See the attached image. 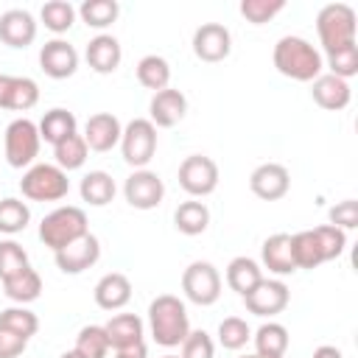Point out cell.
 <instances>
[{"label":"cell","instance_id":"obj_1","mask_svg":"<svg viewBox=\"0 0 358 358\" xmlns=\"http://www.w3.org/2000/svg\"><path fill=\"white\" fill-rule=\"evenodd\" d=\"M271 62H274L277 73L291 81H313L324 70L322 53L305 36H294V34L277 39V45L271 50Z\"/></svg>","mask_w":358,"mask_h":358},{"label":"cell","instance_id":"obj_2","mask_svg":"<svg viewBox=\"0 0 358 358\" xmlns=\"http://www.w3.org/2000/svg\"><path fill=\"white\" fill-rule=\"evenodd\" d=\"M148 330L151 338L159 347H179L185 341V336L190 333V319H187V308L179 296L173 294H159L157 299H151L148 305Z\"/></svg>","mask_w":358,"mask_h":358},{"label":"cell","instance_id":"obj_3","mask_svg":"<svg viewBox=\"0 0 358 358\" xmlns=\"http://www.w3.org/2000/svg\"><path fill=\"white\" fill-rule=\"evenodd\" d=\"M87 232H90L87 213L81 207H73V204H64V207L50 210L42 218V224H39V241L48 249H53V252L70 246L73 241H78Z\"/></svg>","mask_w":358,"mask_h":358},{"label":"cell","instance_id":"obj_4","mask_svg":"<svg viewBox=\"0 0 358 358\" xmlns=\"http://www.w3.org/2000/svg\"><path fill=\"white\" fill-rule=\"evenodd\" d=\"M316 34L324 56L355 42V11L347 3H327L316 14Z\"/></svg>","mask_w":358,"mask_h":358},{"label":"cell","instance_id":"obj_5","mask_svg":"<svg viewBox=\"0 0 358 358\" xmlns=\"http://www.w3.org/2000/svg\"><path fill=\"white\" fill-rule=\"evenodd\" d=\"M20 190L31 201H62L70 193V179L56 162H34L25 168Z\"/></svg>","mask_w":358,"mask_h":358},{"label":"cell","instance_id":"obj_6","mask_svg":"<svg viewBox=\"0 0 358 358\" xmlns=\"http://www.w3.org/2000/svg\"><path fill=\"white\" fill-rule=\"evenodd\" d=\"M39 129L34 120L28 117H17L6 126V134H3V154H6V162L11 168H31L36 154H39Z\"/></svg>","mask_w":358,"mask_h":358},{"label":"cell","instance_id":"obj_7","mask_svg":"<svg viewBox=\"0 0 358 358\" xmlns=\"http://www.w3.org/2000/svg\"><path fill=\"white\" fill-rule=\"evenodd\" d=\"M117 145H120L123 159L134 171H140L157 154V126L148 117H134V120H129L123 126V134H120V143Z\"/></svg>","mask_w":358,"mask_h":358},{"label":"cell","instance_id":"obj_8","mask_svg":"<svg viewBox=\"0 0 358 358\" xmlns=\"http://www.w3.org/2000/svg\"><path fill=\"white\" fill-rule=\"evenodd\" d=\"M182 291L193 305H215L221 296V274L213 263L207 260H193L182 271Z\"/></svg>","mask_w":358,"mask_h":358},{"label":"cell","instance_id":"obj_9","mask_svg":"<svg viewBox=\"0 0 358 358\" xmlns=\"http://www.w3.org/2000/svg\"><path fill=\"white\" fill-rule=\"evenodd\" d=\"M182 190L193 199H204L218 187V165L213 157L204 154H190L182 159L179 173H176Z\"/></svg>","mask_w":358,"mask_h":358},{"label":"cell","instance_id":"obj_10","mask_svg":"<svg viewBox=\"0 0 358 358\" xmlns=\"http://www.w3.org/2000/svg\"><path fill=\"white\" fill-rule=\"evenodd\" d=\"M123 196L134 210H154L165 199V182L159 179V173L140 168L123 182Z\"/></svg>","mask_w":358,"mask_h":358},{"label":"cell","instance_id":"obj_11","mask_svg":"<svg viewBox=\"0 0 358 358\" xmlns=\"http://www.w3.org/2000/svg\"><path fill=\"white\" fill-rule=\"evenodd\" d=\"M288 299H291V291H288V285L282 280H266L263 277L243 296V305H246L249 313H255L260 319H266V316L271 319V316H277V313H282L288 308Z\"/></svg>","mask_w":358,"mask_h":358},{"label":"cell","instance_id":"obj_12","mask_svg":"<svg viewBox=\"0 0 358 358\" xmlns=\"http://www.w3.org/2000/svg\"><path fill=\"white\" fill-rule=\"evenodd\" d=\"M193 53H196V59H201L207 64L224 62L232 53V34H229V28L221 25V22H201L193 31Z\"/></svg>","mask_w":358,"mask_h":358},{"label":"cell","instance_id":"obj_13","mask_svg":"<svg viewBox=\"0 0 358 358\" xmlns=\"http://www.w3.org/2000/svg\"><path fill=\"white\" fill-rule=\"evenodd\" d=\"M249 190L263 201H280L291 190V173L280 162H263L249 173Z\"/></svg>","mask_w":358,"mask_h":358},{"label":"cell","instance_id":"obj_14","mask_svg":"<svg viewBox=\"0 0 358 358\" xmlns=\"http://www.w3.org/2000/svg\"><path fill=\"white\" fill-rule=\"evenodd\" d=\"M53 257H56L59 271H64V274H81V271L92 268L101 260V241L92 232H87L78 241H73L70 246L53 252Z\"/></svg>","mask_w":358,"mask_h":358},{"label":"cell","instance_id":"obj_15","mask_svg":"<svg viewBox=\"0 0 358 358\" xmlns=\"http://www.w3.org/2000/svg\"><path fill=\"white\" fill-rule=\"evenodd\" d=\"M39 67L45 76L62 81V78H70L76 70H78V50L67 42V39H50L42 45L39 50Z\"/></svg>","mask_w":358,"mask_h":358},{"label":"cell","instance_id":"obj_16","mask_svg":"<svg viewBox=\"0 0 358 358\" xmlns=\"http://www.w3.org/2000/svg\"><path fill=\"white\" fill-rule=\"evenodd\" d=\"M36 103H39V87L34 78L0 73V109L28 112Z\"/></svg>","mask_w":358,"mask_h":358},{"label":"cell","instance_id":"obj_17","mask_svg":"<svg viewBox=\"0 0 358 358\" xmlns=\"http://www.w3.org/2000/svg\"><path fill=\"white\" fill-rule=\"evenodd\" d=\"M185 115H187V98H185L182 90L165 87V90H159V92L151 95L148 120H151L157 129H171V126H176Z\"/></svg>","mask_w":358,"mask_h":358},{"label":"cell","instance_id":"obj_18","mask_svg":"<svg viewBox=\"0 0 358 358\" xmlns=\"http://www.w3.org/2000/svg\"><path fill=\"white\" fill-rule=\"evenodd\" d=\"M120 134H123L120 120L112 112H98V115H90L87 117L81 137H84V143H87L90 151L106 154V151H112L120 143Z\"/></svg>","mask_w":358,"mask_h":358},{"label":"cell","instance_id":"obj_19","mask_svg":"<svg viewBox=\"0 0 358 358\" xmlns=\"http://www.w3.org/2000/svg\"><path fill=\"white\" fill-rule=\"evenodd\" d=\"M36 39V20L25 8H8L0 14V42L8 48H28Z\"/></svg>","mask_w":358,"mask_h":358},{"label":"cell","instance_id":"obj_20","mask_svg":"<svg viewBox=\"0 0 358 358\" xmlns=\"http://www.w3.org/2000/svg\"><path fill=\"white\" fill-rule=\"evenodd\" d=\"M84 59H87L90 70H95L101 76H109V73H115L120 67L123 48L112 34H98V36L90 39V45L84 50Z\"/></svg>","mask_w":358,"mask_h":358},{"label":"cell","instance_id":"obj_21","mask_svg":"<svg viewBox=\"0 0 358 358\" xmlns=\"http://www.w3.org/2000/svg\"><path fill=\"white\" fill-rule=\"evenodd\" d=\"M310 98L327 112H341L350 103L352 90H350V81L330 76V73H322L319 78L310 81Z\"/></svg>","mask_w":358,"mask_h":358},{"label":"cell","instance_id":"obj_22","mask_svg":"<svg viewBox=\"0 0 358 358\" xmlns=\"http://www.w3.org/2000/svg\"><path fill=\"white\" fill-rule=\"evenodd\" d=\"M260 260L263 266L277 274V277H288L296 271V263H294V255H291V235L288 232H277V235H268L260 246Z\"/></svg>","mask_w":358,"mask_h":358},{"label":"cell","instance_id":"obj_23","mask_svg":"<svg viewBox=\"0 0 358 358\" xmlns=\"http://www.w3.org/2000/svg\"><path fill=\"white\" fill-rule=\"evenodd\" d=\"M92 296H95V305H98L101 310H120V308H126L129 299H131V282H129L126 274L109 271V274H103V277L95 282Z\"/></svg>","mask_w":358,"mask_h":358},{"label":"cell","instance_id":"obj_24","mask_svg":"<svg viewBox=\"0 0 358 358\" xmlns=\"http://www.w3.org/2000/svg\"><path fill=\"white\" fill-rule=\"evenodd\" d=\"M106 338H109V347L112 350H126V347H137V344H145L143 336H145V324L137 313H115L106 324Z\"/></svg>","mask_w":358,"mask_h":358},{"label":"cell","instance_id":"obj_25","mask_svg":"<svg viewBox=\"0 0 358 358\" xmlns=\"http://www.w3.org/2000/svg\"><path fill=\"white\" fill-rule=\"evenodd\" d=\"M36 129H39V137H42L45 143L59 145L62 140L78 134V120H76V115H73L70 109L56 106V109H48V112L42 115V120H39Z\"/></svg>","mask_w":358,"mask_h":358},{"label":"cell","instance_id":"obj_26","mask_svg":"<svg viewBox=\"0 0 358 358\" xmlns=\"http://www.w3.org/2000/svg\"><path fill=\"white\" fill-rule=\"evenodd\" d=\"M252 338H255V352L257 355H268V358H285L288 344H291L288 330L280 322H263L255 330Z\"/></svg>","mask_w":358,"mask_h":358},{"label":"cell","instance_id":"obj_27","mask_svg":"<svg viewBox=\"0 0 358 358\" xmlns=\"http://www.w3.org/2000/svg\"><path fill=\"white\" fill-rule=\"evenodd\" d=\"M173 227L182 232V235H201L207 227H210V207L199 199H190V201H182L176 210H173Z\"/></svg>","mask_w":358,"mask_h":358},{"label":"cell","instance_id":"obj_28","mask_svg":"<svg viewBox=\"0 0 358 358\" xmlns=\"http://www.w3.org/2000/svg\"><path fill=\"white\" fill-rule=\"evenodd\" d=\"M260 280H263V268H260L257 260L243 257V255L229 260V266H227V285H229L235 294L246 296Z\"/></svg>","mask_w":358,"mask_h":358},{"label":"cell","instance_id":"obj_29","mask_svg":"<svg viewBox=\"0 0 358 358\" xmlns=\"http://www.w3.org/2000/svg\"><path fill=\"white\" fill-rule=\"evenodd\" d=\"M3 294L11 302H17V305H28V302L39 299V294H42V277H39V271L28 266L20 274L3 280Z\"/></svg>","mask_w":358,"mask_h":358},{"label":"cell","instance_id":"obj_30","mask_svg":"<svg viewBox=\"0 0 358 358\" xmlns=\"http://www.w3.org/2000/svg\"><path fill=\"white\" fill-rule=\"evenodd\" d=\"M78 193H81V199H84L90 207H103V204H109V201L115 199V179H112V173H106V171H90V173L81 179Z\"/></svg>","mask_w":358,"mask_h":358},{"label":"cell","instance_id":"obj_31","mask_svg":"<svg viewBox=\"0 0 358 358\" xmlns=\"http://www.w3.org/2000/svg\"><path fill=\"white\" fill-rule=\"evenodd\" d=\"M137 81L151 92H159L165 87H171V64H168V59H162L157 53L143 56L137 62Z\"/></svg>","mask_w":358,"mask_h":358},{"label":"cell","instance_id":"obj_32","mask_svg":"<svg viewBox=\"0 0 358 358\" xmlns=\"http://www.w3.org/2000/svg\"><path fill=\"white\" fill-rule=\"evenodd\" d=\"M291 255H294L296 268H310L313 271V268H319L324 263L313 229H302V232H294L291 235Z\"/></svg>","mask_w":358,"mask_h":358},{"label":"cell","instance_id":"obj_33","mask_svg":"<svg viewBox=\"0 0 358 358\" xmlns=\"http://www.w3.org/2000/svg\"><path fill=\"white\" fill-rule=\"evenodd\" d=\"M76 11H78V17H81V22H84L87 28L103 31V28H109V25L117 20L120 6H117L115 0H84Z\"/></svg>","mask_w":358,"mask_h":358},{"label":"cell","instance_id":"obj_34","mask_svg":"<svg viewBox=\"0 0 358 358\" xmlns=\"http://www.w3.org/2000/svg\"><path fill=\"white\" fill-rule=\"evenodd\" d=\"M109 350L112 347H109V338H106L103 324H87V327L78 330L76 347H73V352L78 358H106Z\"/></svg>","mask_w":358,"mask_h":358},{"label":"cell","instance_id":"obj_35","mask_svg":"<svg viewBox=\"0 0 358 358\" xmlns=\"http://www.w3.org/2000/svg\"><path fill=\"white\" fill-rule=\"evenodd\" d=\"M76 17H78V11H76V6L67 3V0H48V3L42 6V11H39L42 25H45L48 31H53V34H67V31L73 28Z\"/></svg>","mask_w":358,"mask_h":358},{"label":"cell","instance_id":"obj_36","mask_svg":"<svg viewBox=\"0 0 358 358\" xmlns=\"http://www.w3.org/2000/svg\"><path fill=\"white\" fill-rule=\"evenodd\" d=\"M31 221V210L22 199H14V196H6L0 199V232L3 235H17L28 227Z\"/></svg>","mask_w":358,"mask_h":358},{"label":"cell","instance_id":"obj_37","mask_svg":"<svg viewBox=\"0 0 358 358\" xmlns=\"http://www.w3.org/2000/svg\"><path fill=\"white\" fill-rule=\"evenodd\" d=\"M87 154H90V148H87V143H84L81 134H73V137L62 140L59 145H53V159H56V165L64 173L67 171H78L87 162Z\"/></svg>","mask_w":358,"mask_h":358},{"label":"cell","instance_id":"obj_38","mask_svg":"<svg viewBox=\"0 0 358 358\" xmlns=\"http://www.w3.org/2000/svg\"><path fill=\"white\" fill-rule=\"evenodd\" d=\"M0 327H8V330H14L22 338H31L39 330V319L25 305H14V308L0 310Z\"/></svg>","mask_w":358,"mask_h":358},{"label":"cell","instance_id":"obj_39","mask_svg":"<svg viewBox=\"0 0 358 358\" xmlns=\"http://www.w3.org/2000/svg\"><path fill=\"white\" fill-rule=\"evenodd\" d=\"M249 338H252V327L241 316H227L218 324V344L224 350H241V347H246Z\"/></svg>","mask_w":358,"mask_h":358},{"label":"cell","instance_id":"obj_40","mask_svg":"<svg viewBox=\"0 0 358 358\" xmlns=\"http://www.w3.org/2000/svg\"><path fill=\"white\" fill-rule=\"evenodd\" d=\"M322 59L327 62L330 76H338L344 81H350L358 73V45L355 42L352 45H344V48H338V50H333V53H327Z\"/></svg>","mask_w":358,"mask_h":358},{"label":"cell","instance_id":"obj_41","mask_svg":"<svg viewBox=\"0 0 358 358\" xmlns=\"http://www.w3.org/2000/svg\"><path fill=\"white\" fill-rule=\"evenodd\" d=\"M28 252L17 241H0V282L28 268Z\"/></svg>","mask_w":358,"mask_h":358},{"label":"cell","instance_id":"obj_42","mask_svg":"<svg viewBox=\"0 0 358 358\" xmlns=\"http://www.w3.org/2000/svg\"><path fill=\"white\" fill-rule=\"evenodd\" d=\"M313 232H316V241H319V249H322L324 263L344 255V249H347V232H344V229H338V227H333V224H322V227H316Z\"/></svg>","mask_w":358,"mask_h":358},{"label":"cell","instance_id":"obj_43","mask_svg":"<svg viewBox=\"0 0 358 358\" xmlns=\"http://www.w3.org/2000/svg\"><path fill=\"white\" fill-rule=\"evenodd\" d=\"M241 14L252 22V25H263L268 20H274L282 8H285V0H241Z\"/></svg>","mask_w":358,"mask_h":358},{"label":"cell","instance_id":"obj_44","mask_svg":"<svg viewBox=\"0 0 358 358\" xmlns=\"http://www.w3.org/2000/svg\"><path fill=\"white\" fill-rule=\"evenodd\" d=\"M179 347V358H215V341L207 330H190Z\"/></svg>","mask_w":358,"mask_h":358},{"label":"cell","instance_id":"obj_45","mask_svg":"<svg viewBox=\"0 0 358 358\" xmlns=\"http://www.w3.org/2000/svg\"><path fill=\"white\" fill-rule=\"evenodd\" d=\"M330 224L338 227V229H355L358 227V201L355 199H344V201H336L327 213Z\"/></svg>","mask_w":358,"mask_h":358},{"label":"cell","instance_id":"obj_46","mask_svg":"<svg viewBox=\"0 0 358 358\" xmlns=\"http://www.w3.org/2000/svg\"><path fill=\"white\" fill-rule=\"evenodd\" d=\"M28 347V338L17 336L8 327H0V358H20Z\"/></svg>","mask_w":358,"mask_h":358},{"label":"cell","instance_id":"obj_47","mask_svg":"<svg viewBox=\"0 0 358 358\" xmlns=\"http://www.w3.org/2000/svg\"><path fill=\"white\" fill-rule=\"evenodd\" d=\"M310 358H344L341 355V350L338 347H333V344H322V347H316L313 350V355Z\"/></svg>","mask_w":358,"mask_h":358},{"label":"cell","instance_id":"obj_48","mask_svg":"<svg viewBox=\"0 0 358 358\" xmlns=\"http://www.w3.org/2000/svg\"><path fill=\"white\" fill-rule=\"evenodd\" d=\"M145 344H137V347H126V350H115V358H145Z\"/></svg>","mask_w":358,"mask_h":358},{"label":"cell","instance_id":"obj_49","mask_svg":"<svg viewBox=\"0 0 358 358\" xmlns=\"http://www.w3.org/2000/svg\"><path fill=\"white\" fill-rule=\"evenodd\" d=\"M59 358H78V355H76V352H73V350H70V352H62V355H59Z\"/></svg>","mask_w":358,"mask_h":358},{"label":"cell","instance_id":"obj_50","mask_svg":"<svg viewBox=\"0 0 358 358\" xmlns=\"http://www.w3.org/2000/svg\"><path fill=\"white\" fill-rule=\"evenodd\" d=\"M241 358H268V355H257V352H252V355H241Z\"/></svg>","mask_w":358,"mask_h":358},{"label":"cell","instance_id":"obj_51","mask_svg":"<svg viewBox=\"0 0 358 358\" xmlns=\"http://www.w3.org/2000/svg\"><path fill=\"white\" fill-rule=\"evenodd\" d=\"M162 358H179V355H162Z\"/></svg>","mask_w":358,"mask_h":358}]
</instances>
